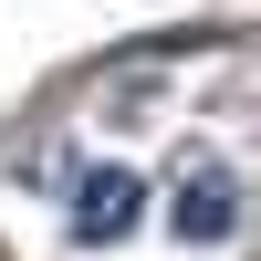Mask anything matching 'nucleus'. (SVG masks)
I'll return each mask as SVG.
<instances>
[{"instance_id":"2","label":"nucleus","mask_w":261,"mask_h":261,"mask_svg":"<svg viewBox=\"0 0 261 261\" xmlns=\"http://www.w3.org/2000/svg\"><path fill=\"white\" fill-rule=\"evenodd\" d=\"M125 220H136V178H125V167L84 178V199H73V241H115Z\"/></svg>"},{"instance_id":"1","label":"nucleus","mask_w":261,"mask_h":261,"mask_svg":"<svg viewBox=\"0 0 261 261\" xmlns=\"http://www.w3.org/2000/svg\"><path fill=\"white\" fill-rule=\"evenodd\" d=\"M230 220H241L230 167H188L178 178V241H230Z\"/></svg>"}]
</instances>
